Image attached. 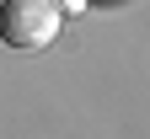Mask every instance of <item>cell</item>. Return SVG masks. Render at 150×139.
I'll use <instances>...</instances> for the list:
<instances>
[{
  "instance_id": "cell-1",
  "label": "cell",
  "mask_w": 150,
  "mask_h": 139,
  "mask_svg": "<svg viewBox=\"0 0 150 139\" xmlns=\"http://www.w3.org/2000/svg\"><path fill=\"white\" fill-rule=\"evenodd\" d=\"M59 27H64V16L54 0H0V43L16 54L48 48L59 37Z\"/></svg>"
},
{
  "instance_id": "cell-2",
  "label": "cell",
  "mask_w": 150,
  "mask_h": 139,
  "mask_svg": "<svg viewBox=\"0 0 150 139\" xmlns=\"http://www.w3.org/2000/svg\"><path fill=\"white\" fill-rule=\"evenodd\" d=\"M54 6H59V16H81V11L91 6V0H54Z\"/></svg>"
}]
</instances>
